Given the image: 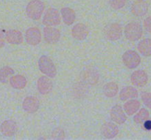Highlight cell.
Segmentation results:
<instances>
[{
    "label": "cell",
    "mask_w": 151,
    "mask_h": 140,
    "mask_svg": "<svg viewBox=\"0 0 151 140\" xmlns=\"http://www.w3.org/2000/svg\"><path fill=\"white\" fill-rule=\"evenodd\" d=\"M103 93L108 98H113L116 96L119 91V87L115 82H109L103 87Z\"/></svg>",
    "instance_id": "cell-24"
},
{
    "label": "cell",
    "mask_w": 151,
    "mask_h": 140,
    "mask_svg": "<svg viewBox=\"0 0 151 140\" xmlns=\"http://www.w3.org/2000/svg\"><path fill=\"white\" fill-rule=\"evenodd\" d=\"M40 71L50 78H55L57 75V69L52 60L47 56L43 55L38 60Z\"/></svg>",
    "instance_id": "cell-3"
},
{
    "label": "cell",
    "mask_w": 151,
    "mask_h": 140,
    "mask_svg": "<svg viewBox=\"0 0 151 140\" xmlns=\"http://www.w3.org/2000/svg\"><path fill=\"white\" fill-rule=\"evenodd\" d=\"M122 63L129 69H135L141 63V57L137 51L128 50L123 54L122 57Z\"/></svg>",
    "instance_id": "cell-4"
},
{
    "label": "cell",
    "mask_w": 151,
    "mask_h": 140,
    "mask_svg": "<svg viewBox=\"0 0 151 140\" xmlns=\"http://www.w3.org/2000/svg\"><path fill=\"white\" fill-rule=\"evenodd\" d=\"M53 84L51 79L47 76H41L37 81V89L41 95H47L52 90Z\"/></svg>",
    "instance_id": "cell-14"
},
{
    "label": "cell",
    "mask_w": 151,
    "mask_h": 140,
    "mask_svg": "<svg viewBox=\"0 0 151 140\" xmlns=\"http://www.w3.org/2000/svg\"><path fill=\"white\" fill-rule=\"evenodd\" d=\"M109 4L114 10H119L125 7L126 0H109Z\"/></svg>",
    "instance_id": "cell-27"
},
{
    "label": "cell",
    "mask_w": 151,
    "mask_h": 140,
    "mask_svg": "<svg viewBox=\"0 0 151 140\" xmlns=\"http://www.w3.org/2000/svg\"><path fill=\"white\" fill-rule=\"evenodd\" d=\"M149 117H150V113H149L148 110L145 108H142L139 111V112L135 114L134 120L137 124H142L145 121L148 120Z\"/></svg>",
    "instance_id": "cell-25"
},
{
    "label": "cell",
    "mask_w": 151,
    "mask_h": 140,
    "mask_svg": "<svg viewBox=\"0 0 151 140\" xmlns=\"http://www.w3.org/2000/svg\"><path fill=\"white\" fill-rule=\"evenodd\" d=\"M110 116L111 120L116 124L122 125L127 120V116L125 115V112L119 104H116L112 107L110 112Z\"/></svg>",
    "instance_id": "cell-13"
},
{
    "label": "cell",
    "mask_w": 151,
    "mask_h": 140,
    "mask_svg": "<svg viewBox=\"0 0 151 140\" xmlns=\"http://www.w3.org/2000/svg\"><path fill=\"white\" fill-rule=\"evenodd\" d=\"M15 73L14 70L9 66H4L0 68V82L5 84L10 76H13Z\"/></svg>",
    "instance_id": "cell-26"
},
{
    "label": "cell",
    "mask_w": 151,
    "mask_h": 140,
    "mask_svg": "<svg viewBox=\"0 0 151 140\" xmlns=\"http://www.w3.org/2000/svg\"><path fill=\"white\" fill-rule=\"evenodd\" d=\"M17 131V125L13 120H7L3 122L0 126V131L1 134L7 137L14 136Z\"/></svg>",
    "instance_id": "cell-15"
},
{
    "label": "cell",
    "mask_w": 151,
    "mask_h": 140,
    "mask_svg": "<svg viewBox=\"0 0 151 140\" xmlns=\"http://www.w3.org/2000/svg\"><path fill=\"white\" fill-rule=\"evenodd\" d=\"M5 30L4 29H0V48H3L5 45V41H4V38H5Z\"/></svg>",
    "instance_id": "cell-31"
},
{
    "label": "cell",
    "mask_w": 151,
    "mask_h": 140,
    "mask_svg": "<svg viewBox=\"0 0 151 140\" xmlns=\"http://www.w3.org/2000/svg\"><path fill=\"white\" fill-rule=\"evenodd\" d=\"M131 82L134 86L142 87L147 85L148 82V76L147 73L142 70H136L133 72L131 76Z\"/></svg>",
    "instance_id": "cell-11"
},
{
    "label": "cell",
    "mask_w": 151,
    "mask_h": 140,
    "mask_svg": "<svg viewBox=\"0 0 151 140\" xmlns=\"http://www.w3.org/2000/svg\"><path fill=\"white\" fill-rule=\"evenodd\" d=\"M143 124H144V128L145 129V130L147 131L151 130V120H150L148 119V120H147L146 121H145L144 123H143Z\"/></svg>",
    "instance_id": "cell-32"
},
{
    "label": "cell",
    "mask_w": 151,
    "mask_h": 140,
    "mask_svg": "<svg viewBox=\"0 0 151 140\" xmlns=\"http://www.w3.org/2000/svg\"><path fill=\"white\" fill-rule=\"evenodd\" d=\"M101 134L106 139H112L119 134V128L111 122H106L102 126Z\"/></svg>",
    "instance_id": "cell-12"
},
{
    "label": "cell",
    "mask_w": 151,
    "mask_h": 140,
    "mask_svg": "<svg viewBox=\"0 0 151 140\" xmlns=\"http://www.w3.org/2000/svg\"><path fill=\"white\" fill-rule=\"evenodd\" d=\"M149 4L145 0H136L131 7V11L134 16L142 17L148 12Z\"/></svg>",
    "instance_id": "cell-8"
},
{
    "label": "cell",
    "mask_w": 151,
    "mask_h": 140,
    "mask_svg": "<svg viewBox=\"0 0 151 140\" xmlns=\"http://www.w3.org/2000/svg\"><path fill=\"white\" fill-rule=\"evenodd\" d=\"M81 79L87 85H94L97 83L100 79L98 72L94 69L88 68L81 73Z\"/></svg>",
    "instance_id": "cell-16"
},
{
    "label": "cell",
    "mask_w": 151,
    "mask_h": 140,
    "mask_svg": "<svg viewBox=\"0 0 151 140\" xmlns=\"http://www.w3.org/2000/svg\"><path fill=\"white\" fill-rule=\"evenodd\" d=\"M88 35V29L84 23H78L72 29V35L77 41H84Z\"/></svg>",
    "instance_id": "cell-17"
},
{
    "label": "cell",
    "mask_w": 151,
    "mask_h": 140,
    "mask_svg": "<svg viewBox=\"0 0 151 140\" xmlns=\"http://www.w3.org/2000/svg\"><path fill=\"white\" fill-rule=\"evenodd\" d=\"M44 38L46 42L50 44H55L60 41V32L59 29L52 26H46L44 28Z\"/></svg>",
    "instance_id": "cell-9"
},
{
    "label": "cell",
    "mask_w": 151,
    "mask_h": 140,
    "mask_svg": "<svg viewBox=\"0 0 151 140\" xmlns=\"http://www.w3.org/2000/svg\"><path fill=\"white\" fill-rule=\"evenodd\" d=\"M139 93L135 87L131 86H126L124 87L122 90H121L120 92H119V98L121 101H128V100L134 99V98H137L138 97Z\"/></svg>",
    "instance_id": "cell-19"
},
{
    "label": "cell",
    "mask_w": 151,
    "mask_h": 140,
    "mask_svg": "<svg viewBox=\"0 0 151 140\" xmlns=\"http://www.w3.org/2000/svg\"><path fill=\"white\" fill-rule=\"evenodd\" d=\"M5 40L10 44L19 45L23 42V35L19 30L10 29L5 32Z\"/></svg>",
    "instance_id": "cell-18"
},
{
    "label": "cell",
    "mask_w": 151,
    "mask_h": 140,
    "mask_svg": "<svg viewBox=\"0 0 151 140\" xmlns=\"http://www.w3.org/2000/svg\"><path fill=\"white\" fill-rule=\"evenodd\" d=\"M137 49L139 51L140 54L144 57H150L151 56V39L150 38H145L140 42H139L137 45Z\"/></svg>",
    "instance_id": "cell-23"
},
{
    "label": "cell",
    "mask_w": 151,
    "mask_h": 140,
    "mask_svg": "<svg viewBox=\"0 0 151 140\" xmlns=\"http://www.w3.org/2000/svg\"><path fill=\"white\" fill-rule=\"evenodd\" d=\"M27 81L24 76L20 74L13 76L10 79V85L13 88L16 90H23L27 86Z\"/></svg>",
    "instance_id": "cell-22"
},
{
    "label": "cell",
    "mask_w": 151,
    "mask_h": 140,
    "mask_svg": "<svg viewBox=\"0 0 151 140\" xmlns=\"http://www.w3.org/2000/svg\"><path fill=\"white\" fill-rule=\"evenodd\" d=\"M141 98L145 106L151 109V93L146 92H142L141 95Z\"/></svg>",
    "instance_id": "cell-29"
},
{
    "label": "cell",
    "mask_w": 151,
    "mask_h": 140,
    "mask_svg": "<svg viewBox=\"0 0 151 140\" xmlns=\"http://www.w3.org/2000/svg\"><path fill=\"white\" fill-rule=\"evenodd\" d=\"M52 138L53 139H63L65 138L64 131L60 128L54 129L52 133Z\"/></svg>",
    "instance_id": "cell-28"
},
{
    "label": "cell",
    "mask_w": 151,
    "mask_h": 140,
    "mask_svg": "<svg viewBox=\"0 0 151 140\" xmlns=\"http://www.w3.org/2000/svg\"><path fill=\"white\" fill-rule=\"evenodd\" d=\"M143 26H144L145 29L147 32L151 33V16H149L147 18L145 19L144 23H143Z\"/></svg>",
    "instance_id": "cell-30"
},
{
    "label": "cell",
    "mask_w": 151,
    "mask_h": 140,
    "mask_svg": "<svg viewBox=\"0 0 151 140\" xmlns=\"http://www.w3.org/2000/svg\"><path fill=\"white\" fill-rule=\"evenodd\" d=\"M104 34L106 38L109 41H118L122 35V26L118 23H110L105 27Z\"/></svg>",
    "instance_id": "cell-6"
},
{
    "label": "cell",
    "mask_w": 151,
    "mask_h": 140,
    "mask_svg": "<svg viewBox=\"0 0 151 140\" xmlns=\"http://www.w3.org/2000/svg\"><path fill=\"white\" fill-rule=\"evenodd\" d=\"M44 2L41 0H32L28 3L26 7L27 16L30 19L34 21H38L41 18L44 11Z\"/></svg>",
    "instance_id": "cell-2"
},
{
    "label": "cell",
    "mask_w": 151,
    "mask_h": 140,
    "mask_svg": "<svg viewBox=\"0 0 151 140\" xmlns=\"http://www.w3.org/2000/svg\"><path fill=\"white\" fill-rule=\"evenodd\" d=\"M125 36L128 41L135 42L142 37L143 28L141 23L138 21H132L125 26Z\"/></svg>",
    "instance_id": "cell-1"
},
{
    "label": "cell",
    "mask_w": 151,
    "mask_h": 140,
    "mask_svg": "<svg viewBox=\"0 0 151 140\" xmlns=\"http://www.w3.org/2000/svg\"><path fill=\"white\" fill-rule=\"evenodd\" d=\"M40 107V102L36 97L27 96L24 99L22 103V108L26 112L33 114L36 112Z\"/></svg>",
    "instance_id": "cell-10"
},
{
    "label": "cell",
    "mask_w": 151,
    "mask_h": 140,
    "mask_svg": "<svg viewBox=\"0 0 151 140\" xmlns=\"http://www.w3.org/2000/svg\"><path fill=\"white\" fill-rule=\"evenodd\" d=\"M60 13H61L62 18L65 24L68 26L73 24L76 18V15L74 10L69 7H63L60 10Z\"/></svg>",
    "instance_id": "cell-21"
},
{
    "label": "cell",
    "mask_w": 151,
    "mask_h": 140,
    "mask_svg": "<svg viewBox=\"0 0 151 140\" xmlns=\"http://www.w3.org/2000/svg\"><path fill=\"white\" fill-rule=\"evenodd\" d=\"M60 21L61 18L57 9L50 7L46 10L42 20L43 24L46 26H55L60 24Z\"/></svg>",
    "instance_id": "cell-5"
},
{
    "label": "cell",
    "mask_w": 151,
    "mask_h": 140,
    "mask_svg": "<svg viewBox=\"0 0 151 140\" xmlns=\"http://www.w3.org/2000/svg\"><path fill=\"white\" fill-rule=\"evenodd\" d=\"M140 107H141V104H140L139 101L134 99V98L128 100L123 105L124 110L128 116H131L137 113L140 109Z\"/></svg>",
    "instance_id": "cell-20"
},
{
    "label": "cell",
    "mask_w": 151,
    "mask_h": 140,
    "mask_svg": "<svg viewBox=\"0 0 151 140\" xmlns=\"http://www.w3.org/2000/svg\"><path fill=\"white\" fill-rule=\"evenodd\" d=\"M27 43L30 45H37L41 41V33L38 27H30L25 32Z\"/></svg>",
    "instance_id": "cell-7"
}]
</instances>
